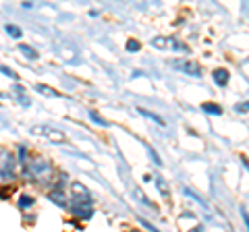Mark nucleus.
I'll use <instances>...</instances> for the list:
<instances>
[{"instance_id":"20e7f679","label":"nucleus","mask_w":249,"mask_h":232,"mask_svg":"<svg viewBox=\"0 0 249 232\" xmlns=\"http://www.w3.org/2000/svg\"><path fill=\"white\" fill-rule=\"evenodd\" d=\"M71 193H73V201H75V205H77V203H89V201H91L89 191L85 189L81 182H73V184H71Z\"/></svg>"},{"instance_id":"f8f14e48","label":"nucleus","mask_w":249,"mask_h":232,"mask_svg":"<svg viewBox=\"0 0 249 232\" xmlns=\"http://www.w3.org/2000/svg\"><path fill=\"white\" fill-rule=\"evenodd\" d=\"M6 32H9L13 37H21V29L17 25H6Z\"/></svg>"},{"instance_id":"f257e3e1","label":"nucleus","mask_w":249,"mask_h":232,"mask_svg":"<svg viewBox=\"0 0 249 232\" xmlns=\"http://www.w3.org/2000/svg\"><path fill=\"white\" fill-rule=\"evenodd\" d=\"M21 168H23V176H27V179H31V181H48L52 176L50 162H46L40 156L27 158V162Z\"/></svg>"},{"instance_id":"7ed1b4c3","label":"nucleus","mask_w":249,"mask_h":232,"mask_svg":"<svg viewBox=\"0 0 249 232\" xmlns=\"http://www.w3.org/2000/svg\"><path fill=\"white\" fill-rule=\"evenodd\" d=\"M13 170H15V156L9 149L0 148V174L13 176Z\"/></svg>"},{"instance_id":"ddd939ff","label":"nucleus","mask_w":249,"mask_h":232,"mask_svg":"<svg viewBox=\"0 0 249 232\" xmlns=\"http://www.w3.org/2000/svg\"><path fill=\"white\" fill-rule=\"evenodd\" d=\"M36 89L40 91V94H46V96H58V94H56V91H54V89H48V87H44V85H37Z\"/></svg>"},{"instance_id":"dca6fc26","label":"nucleus","mask_w":249,"mask_h":232,"mask_svg":"<svg viewBox=\"0 0 249 232\" xmlns=\"http://www.w3.org/2000/svg\"><path fill=\"white\" fill-rule=\"evenodd\" d=\"M139 48H142V46H139L135 40H129V42H127V50H129V52H137Z\"/></svg>"},{"instance_id":"39448f33","label":"nucleus","mask_w":249,"mask_h":232,"mask_svg":"<svg viewBox=\"0 0 249 232\" xmlns=\"http://www.w3.org/2000/svg\"><path fill=\"white\" fill-rule=\"evenodd\" d=\"M152 46L154 48H181L185 50V46L183 44H178L177 40H170V37H156V40H152Z\"/></svg>"},{"instance_id":"f3484780","label":"nucleus","mask_w":249,"mask_h":232,"mask_svg":"<svg viewBox=\"0 0 249 232\" xmlns=\"http://www.w3.org/2000/svg\"><path fill=\"white\" fill-rule=\"evenodd\" d=\"M156 182H158V184H160V191H162V193H164V195H168V189L164 187V182H162V179H156Z\"/></svg>"},{"instance_id":"0eeeda50","label":"nucleus","mask_w":249,"mask_h":232,"mask_svg":"<svg viewBox=\"0 0 249 232\" xmlns=\"http://www.w3.org/2000/svg\"><path fill=\"white\" fill-rule=\"evenodd\" d=\"M48 199L52 201V203L60 205V207H65V205H67V197H65V193H62L60 189H56V191H50V193H48Z\"/></svg>"},{"instance_id":"9d476101","label":"nucleus","mask_w":249,"mask_h":232,"mask_svg":"<svg viewBox=\"0 0 249 232\" xmlns=\"http://www.w3.org/2000/svg\"><path fill=\"white\" fill-rule=\"evenodd\" d=\"M139 112H142L143 116H147V118H152L154 122H160V125H164V120H162L158 114H152V112H147V110H142V108H139Z\"/></svg>"},{"instance_id":"f03ea898","label":"nucleus","mask_w":249,"mask_h":232,"mask_svg":"<svg viewBox=\"0 0 249 232\" xmlns=\"http://www.w3.org/2000/svg\"><path fill=\"white\" fill-rule=\"evenodd\" d=\"M29 133L36 135V137L48 139V141H52V143H65V139H67L62 131H56V129H52L48 125H36V127L29 129Z\"/></svg>"},{"instance_id":"423d86ee","label":"nucleus","mask_w":249,"mask_h":232,"mask_svg":"<svg viewBox=\"0 0 249 232\" xmlns=\"http://www.w3.org/2000/svg\"><path fill=\"white\" fill-rule=\"evenodd\" d=\"M73 214L77 215V218H81V220L91 218V214H93L91 201H89V203H77V205H73Z\"/></svg>"},{"instance_id":"4468645a","label":"nucleus","mask_w":249,"mask_h":232,"mask_svg":"<svg viewBox=\"0 0 249 232\" xmlns=\"http://www.w3.org/2000/svg\"><path fill=\"white\" fill-rule=\"evenodd\" d=\"M204 110H206V112H212V114H220V112H222L220 108L214 106V104H204Z\"/></svg>"},{"instance_id":"1a4fd4ad","label":"nucleus","mask_w":249,"mask_h":232,"mask_svg":"<svg viewBox=\"0 0 249 232\" xmlns=\"http://www.w3.org/2000/svg\"><path fill=\"white\" fill-rule=\"evenodd\" d=\"M177 66H185V68H183L185 73H193V75H199V71H197V65H193V63H177Z\"/></svg>"},{"instance_id":"6e6552de","label":"nucleus","mask_w":249,"mask_h":232,"mask_svg":"<svg viewBox=\"0 0 249 232\" xmlns=\"http://www.w3.org/2000/svg\"><path fill=\"white\" fill-rule=\"evenodd\" d=\"M214 81L218 85H224V83L229 81V73L224 71V68H218V71H214Z\"/></svg>"},{"instance_id":"2eb2a0df","label":"nucleus","mask_w":249,"mask_h":232,"mask_svg":"<svg viewBox=\"0 0 249 232\" xmlns=\"http://www.w3.org/2000/svg\"><path fill=\"white\" fill-rule=\"evenodd\" d=\"M19 205H21V207H31V205H34V199L23 195V197H21V201H19Z\"/></svg>"},{"instance_id":"9b49d317","label":"nucleus","mask_w":249,"mask_h":232,"mask_svg":"<svg viewBox=\"0 0 249 232\" xmlns=\"http://www.w3.org/2000/svg\"><path fill=\"white\" fill-rule=\"evenodd\" d=\"M23 54H25V56H29V58H37V52L34 50V48H29V46H21L19 48Z\"/></svg>"}]
</instances>
